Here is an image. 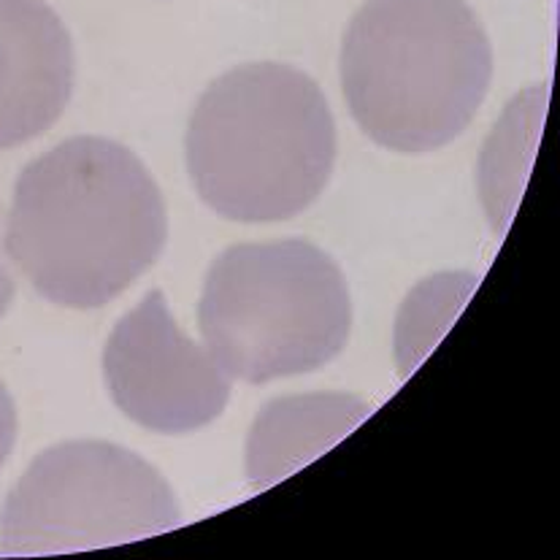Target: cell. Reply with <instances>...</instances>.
<instances>
[{"label":"cell","instance_id":"obj_1","mask_svg":"<svg viewBox=\"0 0 560 560\" xmlns=\"http://www.w3.org/2000/svg\"><path fill=\"white\" fill-rule=\"evenodd\" d=\"M168 211L136 152L73 136L25 165L14 185L5 249L42 299L101 308L158 262Z\"/></svg>","mask_w":560,"mask_h":560},{"label":"cell","instance_id":"obj_2","mask_svg":"<svg viewBox=\"0 0 560 560\" xmlns=\"http://www.w3.org/2000/svg\"><path fill=\"white\" fill-rule=\"evenodd\" d=\"M201 201L225 220L299 217L328 185L336 122L323 90L282 62H249L203 90L185 136Z\"/></svg>","mask_w":560,"mask_h":560},{"label":"cell","instance_id":"obj_3","mask_svg":"<svg viewBox=\"0 0 560 560\" xmlns=\"http://www.w3.org/2000/svg\"><path fill=\"white\" fill-rule=\"evenodd\" d=\"M493 82V47L466 0H365L341 47L347 106L374 144L442 150Z\"/></svg>","mask_w":560,"mask_h":560},{"label":"cell","instance_id":"obj_4","mask_svg":"<svg viewBox=\"0 0 560 560\" xmlns=\"http://www.w3.org/2000/svg\"><path fill=\"white\" fill-rule=\"evenodd\" d=\"M198 323L228 376L262 385L323 369L347 347L345 271L304 238L236 244L211 262Z\"/></svg>","mask_w":560,"mask_h":560},{"label":"cell","instance_id":"obj_5","mask_svg":"<svg viewBox=\"0 0 560 560\" xmlns=\"http://www.w3.org/2000/svg\"><path fill=\"white\" fill-rule=\"evenodd\" d=\"M182 523L179 501L141 455L108 442L44 450L0 510L3 556H60L165 534Z\"/></svg>","mask_w":560,"mask_h":560},{"label":"cell","instance_id":"obj_6","mask_svg":"<svg viewBox=\"0 0 560 560\" xmlns=\"http://www.w3.org/2000/svg\"><path fill=\"white\" fill-rule=\"evenodd\" d=\"M103 376L114 407L136 425L168 436L214 422L231 398V376L176 325L160 290L114 325Z\"/></svg>","mask_w":560,"mask_h":560},{"label":"cell","instance_id":"obj_7","mask_svg":"<svg viewBox=\"0 0 560 560\" xmlns=\"http://www.w3.org/2000/svg\"><path fill=\"white\" fill-rule=\"evenodd\" d=\"M66 22L44 0H0V150L49 130L73 93Z\"/></svg>","mask_w":560,"mask_h":560},{"label":"cell","instance_id":"obj_8","mask_svg":"<svg viewBox=\"0 0 560 560\" xmlns=\"http://www.w3.org/2000/svg\"><path fill=\"white\" fill-rule=\"evenodd\" d=\"M371 415V407L347 393L277 398L257 415L247 442V477L255 490L288 479L301 466L328 453Z\"/></svg>","mask_w":560,"mask_h":560},{"label":"cell","instance_id":"obj_9","mask_svg":"<svg viewBox=\"0 0 560 560\" xmlns=\"http://www.w3.org/2000/svg\"><path fill=\"white\" fill-rule=\"evenodd\" d=\"M16 442V407L14 398L9 396L5 385L0 382V468L9 460L11 450Z\"/></svg>","mask_w":560,"mask_h":560},{"label":"cell","instance_id":"obj_10","mask_svg":"<svg viewBox=\"0 0 560 560\" xmlns=\"http://www.w3.org/2000/svg\"><path fill=\"white\" fill-rule=\"evenodd\" d=\"M14 277H11L9 266H5V260L0 257V317L9 312L11 301H14Z\"/></svg>","mask_w":560,"mask_h":560}]
</instances>
